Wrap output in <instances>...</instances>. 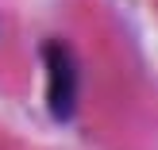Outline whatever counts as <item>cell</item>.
<instances>
[{
  "label": "cell",
  "instance_id": "1",
  "mask_svg": "<svg viewBox=\"0 0 158 150\" xmlns=\"http://www.w3.org/2000/svg\"><path fill=\"white\" fill-rule=\"evenodd\" d=\"M43 73H46V108L54 120L66 123L77 112V92H81V77H77V58L62 39H46L43 43Z\"/></svg>",
  "mask_w": 158,
  "mask_h": 150
}]
</instances>
